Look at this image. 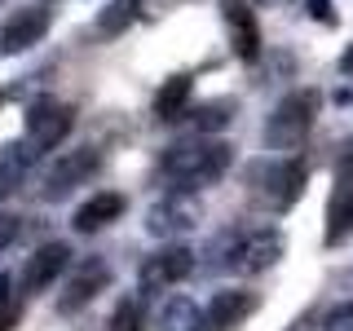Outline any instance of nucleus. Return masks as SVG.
<instances>
[{
    "label": "nucleus",
    "mask_w": 353,
    "mask_h": 331,
    "mask_svg": "<svg viewBox=\"0 0 353 331\" xmlns=\"http://www.w3.org/2000/svg\"><path fill=\"white\" fill-rule=\"evenodd\" d=\"M230 168H234V146L212 137V132L172 141L159 154V181L168 190H203V185H216Z\"/></svg>",
    "instance_id": "1"
},
{
    "label": "nucleus",
    "mask_w": 353,
    "mask_h": 331,
    "mask_svg": "<svg viewBox=\"0 0 353 331\" xmlns=\"http://www.w3.org/2000/svg\"><path fill=\"white\" fill-rule=\"evenodd\" d=\"M212 252H216L212 265L252 279V274H265V270H274V265L283 261L287 239L279 234V230H270V225H261V230H230V234L216 239Z\"/></svg>",
    "instance_id": "2"
},
{
    "label": "nucleus",
    "mask_w": 353,
    "mask_h": 331,
    "mask_svg": "<svg viewBox=\"0 0 353 331\" xmlns=\"http://www.w3.org/2000/svg\"><path fill=\"white\" fill-rule=\"evenodd\" d=\"M318 110H323V93L318 88H296L287 93L279 106L265 119V146L270 150H301L305 137L318 124Z\"/></svg>",
    "instance_id": "3"
},
{
    "label": "nucleus",
    "mask_w": 353,
    "mask_h": 331,
    "mask_svg": "<svg viewBox=\"0 0 353 331\" xmlns=\"http://www.w3.org/2000/svg\"><path fill=\"white\" fill-rule=\"evenodd\" d=\"M305 181H309V168L301 159H270V163H256V168H252V194H256L270 212H287V208L305 194Z\"/></svg>",
    "instance_id": "4"
},
{
    "label": "nucleus",
    "mask_w": 353,
    "mask_h": 331,
    "mask_svg": "<svg viewBox=\"0 0 353 331\" xmlns=\"http://www.w3.org/2000/svg\"><path fill=\"white\" fill-rule=\"evenodd\" d=\"M75 124V110L58 102V97H36V102L27 106V124H22V146H27L31 154H44L53 146H62V137L71 132Z\"/></svg>",
    "instance_id": "5"
},
{
    "label": "nucleus",
    "mask_w": 353,
    "mask_h": 331,
    "mask_svg": "<svg viewBox=\"0 0 353 331\" xmlns=\"http://www.w3.org/2000/svg\"><path fill=\"white\" fill-rule=\"evenodd\" d=\"M203 221V208H199L194 190H168L163 199H154L146 208V234L150 239H181Z\"/></svg>",
    "instance_id": "6"
},
{
    "label": "nucleus",
    "mask_w": 353,
    "mask_h": 331,
    "mask_svg": "<svg viewBox=\"0 0 353 331\" xmlns=\"http://www.w3.org/2000/svg\"><path fill=\"white\" fill-rule=\"evenodd\" d=\"M97 163H102V150H97V146H75V150L58 154V159L44 168V177H40V199H44V203L66 199L75 185H84L88 177L97 172Z\"/></svg>",
    "instance_id": "7"
},
{
    "label": "nucleus",
    "mask_w": 353,
    "mask_h": 331,
    "mask_svg": "<svg viewBox=\"0 0 353 331\" xmlns=\"http://www.w3.org/2000/svg\"><path fill=\"white\" fill-rule=\"evenodd\" d=\"M190 274H194V252L185 243L168 239L159 252H150L137 265V287L141 292H168V287H176L181 279H190Z\"/></svg>",
    "instance_id": "8"
},
{
    "label": "nucleus",
    "mask_w": 353,
    "mask_h": 331,
    "mask_svg": "<svg viewBox=\"0 0 353 331\" xmlns=\"http://www.w3.org/2000/svg\"><path fill=\"white\" fill-rule=\"evenodd\" d=\"M106 287H110V265L102 257L71 261L66 283H62V296H58V314H80L88 301H97V292H106Z\"/></svg>",
    "instance_id": "9"
},
{
    "label": "nucleus",
    "mask_w": 353,
    "mask_h": 331,
    "mask_svg": "<svg viewBox=\"0 0 353 331\" xmlns=\"http://www.w3.org/2000/svg\"><path fill=\"white\" fill-rule=\"evenodd\" d=\"M53 27V14L44 5H27L14 9L5 22H0V58H14V53H27L31 44H40Z\"/></svg>",
    "instance_id": "10"
},
{
    "label": "nucleus",
    "mask_w": 353,
    "mask_h": 331,
    "mask_svg": "<svg viewBox=\"0 0 353 331\" xmlns=\"http://www.w3.org/2000/svg\"><path fill=\"white\" fill-rule=\"evenodd\" d=\"M71 243H44V248H36L27 257V265H22V296H40V292H49L53 283L62 279L66 270H71Z\"/></svg>",
    "instance_id": "11"
},
{
    "label": "nucleus",
    "mask_w": 353,
    "mask_h": 331,
    "mask_svg": "<svg viewBox=\"0 0 353 331\" xmlns=\"http://www.w3.org/2000/svg\"><path fill=\"white\" fill-rule=\"evenodd\" d=\"M221 22H225L234 58L256 62L261 58V27H256V14L248 9V0H221Z\"/></svg>",
    "instance_id": "12"
},
{
    "label": "nucleus",
    "mask_w": 353,
    "mask_h": 331,
    "mask_svg": "<svg viewBox=\"0 0 353 331\" xmlns=\"http://www.w3.org/2000/svg\"><path fill=\"white\" fill-rule=\"evenodd\" d=\"M124 208H128V199L119 190H97V194H88L84 203L75 208L71 225H75V234H97V230L115 225V221L124 217Z\"/></svg>",
    "instance_id": "13"
},
{
    "label": "nucleus",
    "mask_w": 353,
    "mask_h": 331,
    "mask_svg": "<svg viewBox=\"0 0 353 331\" xmlns=\"http://www.w3.org/2000/svg\"><path fill=\"white\" fill-rule=\"evenodd\" d=\"M256 292H243V287H225L208 301V331H234L248 314H256Z\"/></svg>",
    "instance_id": "14"
},
{
    "label": "nucleus",
    "mask_w": 353,
    "mask_h": 331,
    "mask_svg": "<svg viewBox=\"0 0 353 331\" xmlns=\"http://www.w3.org/2000/svg\"><path fill=\"white\" fill-rule=\"evenodd\" d=\"M353 234V181L349 177H340L336 190L327 199V230H323V243L327 248H340V243H349Z\"/></svg>",
    "instance_id": "15"
},
{
    "label": "nucleus",
    "mask_w": 353,
    "mask_h": 331,
    "mask_svg": "<svg viewBox=\"0 0 353 331\" xmlns=\"http://www.w3.org/2000/svg\"><path fill=\"white\" fill-rule=\"evenodd\" d=\"M190 93H194V75H168V80L159 84V93H154V115L159 119H176V115H185V102H190Z\"/></svg>",
    "instance_id": "16"
},
{
    "label": "nucleus",
    "mask_w": 353,
    "mask_h": 331,
    "mask_svg": "<svg viewBox=\"0 0 353 331\" xmlns=\"http://www.w3.org/2000/svg\"><path fill=\"white\" fill-rule=\"evenodd\" d=\"M159 331H208V314L190 296H172L159 314Z\"/></svg>",
    "instance_id": "17"
},
{
    "label": "nucleus",
    "mask_w": 353,
    "mask_h": 331,
    "mask_svg": "<svg viewBox=\"0 0 353 331\" xmlns=\"http://www.w3.org/2000/svg\"><path fill=\"white\" fill-rule=\"evenodd\" d=\"M137 18H141L137 0H110L102 14H97V31H102V36H119V31H128Z\"/></svg>",
    "instance_id": "18"
},
{
    "label": "nucleus",
    "mask_w": 353,
    "mask_h": 331,
    "mask_svg": "<svg viewBox=\"0 0 353 331\" xmlns=\"http://www.w3.org/2000/svg\"><path fill=\"white\" fill-rule=\"evenodd\" d=\"M230 119H234V102H203V106H194L190 110V128L194 132H221L230 124Z\"/></svg>",
    "instance_id": "19"
},
{
    "label": "nucleus",
    "mask_w": 353,
    "mask_h": 331,
    "mask_svg": "<svg viewBox=\"0 0 353 331\" xmlns=\"http://www.w3.org/2000/svg\"><path fill=\"white\" fill-rule=\"evenodd\" d=\"M106 331H141V301L137 296H119L115 309H110Z\"/></svg>",
    "instance_id": "20"
},
{
    "label": "nucleus",
    "mask_w": 353,
    "mask_h": 331,
    "mask_svg": "<svg viewBox=\"0 0 353 331\" xmlns=\"http://www.w3.org/2000/svg\"><path fill=\"white\" fill-rule=\"evenodd\" d=\"M314 331H353V301L331 305L327 314H323V323H318Z\"/></svg>",
    "instance_id": "21"
},
{
    "label": "nucleus",
    "mask_w": 353,
    "mask_h": 331,
    "mask_svg": "<svg viewBox=\"0 0 353 331\" xmlns=\"http://www.w3.org/2000/svg\"><path fill=\"white\" fill-rule=\"evenodd\" d=\"M9 318H14V287H9V279L0 274V331L9 327Z\"/></svg>",
    "instance_id": "22"
},
{
    "label": "nucleus",
    "mask_w": 353,
    "mask_h": 331,
    "mask_svg": "<svg viewBox=\"0 0 353 331\" xmlns=\"http://www.w3.org/2000/svg\"><path fill=\"white\" fill-rule=\"evenodd\" d=\"M309 18L323 22V27H336V9H331V0H309Z\"/></svg>",
    "instance_id": "23"
},
{
    "label": "nucleus",
    "mask_w": 353,
    "mask_h": 331,
    "mask_svg": "<svg viewBox=\"0 0 353 331\" xmlns=\"http://www.w3.org/2000/svg\"><path fill=\"white\" fill-rule=\"evenodd\" d=\"M14 239H18V217L14 212H0V252H5Z\"/></svg>",
    "instance_id": "24"
},
{
    "label": "nucleus",
    "mask_w": 353,
    "mask_h": 331,
    "mask_svg": "<svg viewBox=\"0 0 353 331\" xmlns=\"http://www.w3.org/2000/svg\"><path fill=\"white\" fill-rule=\"evenodd\" d=\"M141 5V18H159V14H168V9H176L181 0H137Z\"/></svg>",
    "instance_id": "25"
},
{
    "label": "nucleus",
    "mask_w": 353,
    "mask_h": 331,
    "mask_svg": "<svg viewBox=\"0 0 353 331\" xmlns=\"http://www.w3.org/2000/svg\"><path fill=\"white\" fill-rule=\"evenodd\" d=\"M340 177H349V181H353V137L345 141V150H340Z\"/></svg>",
    "instance_id": "26"
},
{
    "label": "nucleus",
    "mask_w": 353,
    "mask_h": 331,
    "mask_svg": "<svg viewBox=\"0 0 353 331\" xmlns=\"http://www.w3.org/2000/svg\"><path fill=\"white\" fill-rule=\"evenodd\" d=\"M340 75H349V80H353V44L340 53Z\"/></svg>",
    "instance_id": "27"
},
{
    "label": "nucleus",
    "mask_w": 353,
    "mask_h": 331,
    "mask_svg": "<svg viewBox=\"0 0 353 331\" xmlns=\"http://www.w3.org/2000/svg\"><path fill=\"white\" fill-rule=\"evenodd\" d=\"M256 5H274V0H256Z\"/></svg>",
    "instance_id": "28"
}]
</instances>
